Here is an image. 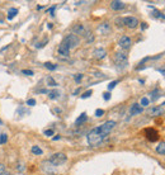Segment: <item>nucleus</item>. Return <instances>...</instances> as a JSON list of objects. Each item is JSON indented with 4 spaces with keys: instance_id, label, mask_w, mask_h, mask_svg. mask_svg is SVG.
<instances>
[{
    "instance_id": "6ab92c4d",
    "label": "nucleus",
    "mask_w": 165,
    "mask_h": 175,
    "mask_svg": "<svg viewBox=\"0 0 165 175\" xmlns=\"http://www.w3.org/2000/svg\"><path fill=\"white\" fill-rule=\"evenodd\" d=\"M17 14H18V9H15V8L9 9V12H8V19H13Z\"/></svg>"
},
{
    "instance_id": "473e14b6",
    "label": "nucleus",
    "mask_w": 165,
    "mask_h": 175,
    "mask_svg": "<svg viewBox=\"0 0 165 175\" xmlns=\"http://www.w3.org/2000/svg\"><path fill=\"white\" fill-rule=\"evenodd\" d=\"M116 23H117L118 26H123V18H117V19H116Z\"/></svg>"
},
{
    "instance_id": "c9c22d12",
    "label": "nucleus",
    "mask_w": 165,
    "mask_h": 175,
    "mask_svg": "<svg viewBox=\"0 0 165 175\" xmlns=\"http://www.w3.org/2000/svg\"><path fill=\"white\" fill-rule=\"evenodd\" d=\"M50 13H51V15H55L53 13H55V7H52L51 9H50Z\"/></svg>"
},
{
    "instance_id": "39448f33",
    "label": "nucleus",
    "mask_w": 165,
    "mask_h": 175,
    "mask_svg": "<svg viewBox=\"0 0 165 175\" xmlns=\"http://www.w3.org/2000/svg\"><path fill=\"white\" fill-rule=\"evenodd\" d=\"M138 24H140L138 19L136 17H126V18H123V26H126L127 28H130V29L137 28Z\"/></svg>"
},
{
    "instance_id": "a211bd4d",
    "label": "nucleus",
    "mask_w": 165,
    "mask_h": 175,
    "mask_svg": "<svg viewBox=\"0 0 165 175\" xmlns=\"http://www.w3.org/2000/svg\"><path fill=\"white\" fill-rule=\"evenodd\" d=\"M59 95H60V91H59V90L48 91V98H50V99H56V98H59Z\"/></svg>"
},
{
    "instance_id": "7c9ffc66",
    "label": "nucleus",
    "mask_w": 165,
    "mask_h": 175,
    "mask_svg": "<svg viewBox=\"0 0 165 175\" xmlns=\"http://www.w3.org/2000/svg\"><path fill=\"white\" fill-rule=\"evenodd\" d=\"M74 79H75V81H76V83H80V80L83 79V75H81V74H78V75H75V76H74Z\"/></svg>"
},
{
    "instance_id": "0eeeda50",
    "label": "nucleus",
    "mask_w": 165,
    "mask_h": 175,
    "mask_svg": "<svg viewBox=\"0 0 165 175\" xmlns=\"http://www.w3.org/2000/svg\"><path fill=\"white\" fill-rule=\"evenodd\" d=\"M118 45H119L121 48L128 50V48L131 47V45H132V41H131V38L128 37V36H122L121 40H119V42H118Z\"/></svg>"
},
{
    "instance_id": "e433bc0d",
    "label": "nucleus",
    "mask_w": 165,
    "mask_h": 175,
    "mask_svg": "<svg viewBox=\"0 0 165 175\" xmlns=\"http://www.w3.org/2000/svg\"><path fill=\"white\" fill-rule=\"evenodd\" d=\"M57 140H60V136H55V137H53V141H57Z\"/></svg>"
},
{
    "instance_id": "f8f14e48",
    "label": "nucleus",
    "mask_w": 165,
    "mask_h": 175,
    "mask_svg": "<svg viewBox=\"0 0 165 175\" xmlns=\"http://www.w3.org/2000/svg\"><path fill=\"white\" fill-rule=\"evenodd\" d=\"M93 55L95 58H98V60H102V58H104L107 56V51L104 48H97V50H94Z\"/></svg>"
},
{
    "instance_id": "b1692460",
    "label": "nucleus",
    "mask_w": 165,
    "mask_h": 175,
    "mask_svg": "<svg viewBox=\"0 0 165 175\" xmlns=\"http://www.w3.org/2000/svg\"><path fill=\"white\" fill-rule=\"evenodd\" d=\"M0 175H10L7 170H5V166L3 164H0Z\"/></svg>"
},
{
    "instance_id": "4be33fe9",
    "label": "nucleus",
    "mask_w": 165,
    "mask_h": 175,
    "mask_svg": "<svg viewBox=\"0 0 165 175\" xmlns=\"http://www.w3.org/2000/svg\"><path fill=\"white\" fill-rule=\"evenodd\" d=\"M7 141H8V134L7 133H2V134H0V143L4 145Z\"/></svg>"
},
{
    "instance_id": "4c0bfd02",
    "label": "nucleus",
    "mask_w": 165,
    "mask_h": 175,
    "mask_svg": "<svg viewBox=\"0 0 165 175\" xmlns=\"http://www.w3.org/2000/svg\"><path fill=\"white\" fill-rule=\"evenodd\" d=\"M79 93H80V89H78V90H75V91H74V95H76V94H79Z\"/></svg>"
},
{
    "instance_id": "f257e3e1",
    "label": "nucleus",
    "mask_w": 165,
    "mask_h": 175,
    "mask_svg": "<svg viewBox=\"0 0 165 175\" xmlns=\"http://www.w3.org/2000/svg\"><path fill=\"white\" fill-rule=\"evenodd\" d=\"M114 127H116L114 121H107L103 124H100L99 127L93 128L88 133V143L93 147L99 146Z\"/></svg>"
},
{
    "instance_id": "2f4dec72",
    "label": "nucleus",
    "mask_w": 165,
    "mask_h": 175,
    "mask_svg": "<svg viewBox=\"0 0 165 175\" xmlns=\"http://www.w3.org/2000/svg\"><path fill=\"white\" fill-rule=\"evenodd\" d=\"M103 98H104V100H109V99H111V93H104Z\"/></svg>"
},
{
    "instance_id": "393cba45",
    "label": "nucleus",
    "mask_w": 165,
    "mask_h": 175,
    "mask_svg": "<svg viewBox=\"0 0 165 175\" xmlns=\"http://www.w3.org/2000/svg\"><path fill=\"white\" fill-rule=\"evenodd\" d=\"M45 67L46 69H48V70H56V65H53V64H51V62H46L45 64Z\"/></svg>"
},
{
    "instance_id": "4468645a",
    "label": "nucleus",
    "mask_w": 165,
    "mask_h": 175,
    "mask_svg": "<svg viewBox=\"0 0 165 175\" xmlns=\"http://www.w3.org/2000/svg\"><path fill=\"white\" fill-rule=\"evenodd\" d=\"M124 7H126V4H124L123 2H118V0H114V2L111 3V8H112L113 10H121V9H123Z\"/></svg>"
},
{
    "instance_id": "a19ab883",
    "label": "nucleus",
    "mask_w": 165,
    "mask_h": 175,
    "mask_svg": "<svg viewBox=\"0 0 165 175\" xmlns=\"http://www.w3.org/2000/svg\"><path fill=\"white\" fill-rule=\"evenodd\" d=\"M0 123H2V121H0Z\"/></svg>"
},
{
    "instance_id": "f704fd0d",
    "label": "nucleus",
    "mask_w": 165,
    "mask_h": 175,
    "mask_svg": "<svg viewBox=\"0 0 165 175\" xmlns=\"http://www.w3.org/2000/svg\"><path fill=\"white\" fill-rule=\"evenodd\" d=\"M45 134L46 136H52L53 134V131L52 129H47V131H45Z\"/></svg>"
},
{
    "instance_id": "58836bf2",
    "label": "nucleus",
    "mask_w": 165,
    "mask_h": 175,
    "mask_svg": "<svg viewBox=\"0 0 165 175\" xmlns=\"http://www.w3.org/2000/svg\"><path fill=\"white\" fill-rule=\"evenodd\" d=\"M146 27H148V26H146V23H142V29H145Z\"/></svg>"
},
{
    "instance_id": "f3484780",
    "label": "nucleus",
    "mask_w": 165,
    "mask_h": 175,
    "mask_svg": "<svg viewBox=\"0 0 165 175\" xmlns=\"http://www.w3.org/2000/svg\"><path fill=\"white\" fill-rule=\"evenodd\" d=\"M156 152L160 155H165V142H160L156 146Z\"/></svg>"
},
{
    "instance_id": "a878e982",
    "label": "nucleus",
    "mask_w": 165,
    "mask_h": 175,
    "mask_svg": "<svg viewBox=\"0 0 165 175\" xmlns=\"http://www.w3.org/2000/svg\"><path fill=\"white\" fill-rule=\"evenodd\" d=\"M149 103H150V100H149L148 98H146V96L141 99V107H146V105H149Z\"/></svg>"
},
{
    "instance_id": "bb28decb",
    "label": "nucleus",
    "mask_w": 165,
    "mask_h": 175,
    "mask_svg": "<svg viewBox=\"0 0 165 175\" xmlns=\"http://www.w3.org/2000/svg\"><path fill=\"white\" fill-rule=\"evenodd\" d=\"M91 94H93V91H91V90H88V91H85V93L81 95V98H83V99H85V98H89V96H90Z\"/></svg>"
},
{
    "instance_id": "1a4fd4ad",
    "label": "nucleus",
    "mask_w": 165,
    "mask_h": 175,
    "mask_svg": "<svg viewBox=\"0 0 165 175\" xmlns=\"http://www.w3.org/2000/svg\"><path fill=\"white\" fill-rule=\"evenodd\" d=\"M149 115H151V117H160L161 114H164V109L161 108V107H154V108H151V109H149Z\"/></svg>"
},
{
    "instance_id": "412c9836",
    "label": "nucleus",
    "mask_w": 165,
    "mask_h": 175,
    "mask_svg": "<svg viewBox=\"0 0 165 175\" xmlns=\"http://www.w3.org/2000/svg\"><path fill=\"white\" fill-rule=\"evenodd\" d=\"M32 152H33L34 155H42V153H43V151H42L38 146H32Z\"/></svg>"
},
{
    "instance_id": "423d86ee",
    "label": "nucleus",
    "mask_w": 165,
    "mask_h": 175,
    "mask_svg": "<svg viewBox=\"0 0 165 175\" xmlns=\"http://www.w3.org/2000/svg\"><path fill=\"white\" fill-rule=\"evenodd\" d=\"M145 134H146V139L151 142H155L159 140V132L155 128H146L145 129Z\"/></svg>"
},
{
    "instance_id": "9b49d317",
    "label": "nucleus",
    "mask_w": 165,
    "mask_h": 175,
    "mask_svg": "<svg viewBox=\"0 0 165 175\" xmlns=\"http://www.w3.org/2000/svg\"><path fill=\"white\" fill-rule=\"evenodd\" d=\"M59 53L62 55V56H69V53H70V48L67 47V45H66L64 41H62L61 45L59 46Z\"/></svg>"
},
{
    "instance_id": "9d476101",
    "label": "nucleus",
    "mask_w": 165,
    "mask_h": 175,
    "mask_svg": "<svg viewBox=\"0 0 165 175\" xmlns=\"http://www.w3.org/2000/svg\"><path fill=\"white\" fill-rule=\"evenodd\" d=\"M142 110H143L142 107H141L140 104L135 103V104H132L131 108H130V114H131V115H137V114H141Z\"/></svg>"
},
{
    "instance_id": "f03ea898",
    "label": "nucleus",
    "mask_w": 165,
    "mask_h": 175,
    "mask_svg": "<svg viewBox=\"0 0 165 175\" xmlns=\"http://www.w3.org/2000/svg\"><path fill=\"white\" fill-rule=\"evenodd\" d=\"M114 62H116L117 69H119V70L124 69L128 65L127 55L124 52H116V55H114Z\"/></svg>"
},
{
    "instance_id": "72a5a7b5",
    "label": "nucleus",
    "mask_w": 165,
    "mask_h": 175,
    "mask_svg": "<svg viewBox=\"0 0 165 175\" xmlns=\"http://www.w3.org/2000/svg\"><path fill=\"white\" fill-rule=\"evenodd\" d=\"M34 104H36V100H34V99H28V100H27V105H31V107H32V105H34Z\"/></svg>"
},
{
    "instance_id": "20e7f679",
    "label": "nucleus",
    "mask_w": 165,
    "mask_h": 175,
    "mask_svg": "<svg viewBox=\"0 0 165 175\" xmlns=\"http://www.w3.org/2000/svg\"><path fill=\"white\" fill-rule=\"evenodd\" d=\"M64 42L67 45V47L71 50V48H75V47H78L79 46V43H80V38L78 37V36H75V34H69L65 40H64Z\"/></svg>"
},
{
    "instance_id": "aec40b11",
    "label": "nucleus",
    "mask_w": 165,
    "mask_h": 175,
    "mask_svg": "<svg viewBox=\"0 0 165 175\" xmlns=\"http://www.w3.org/2000/svg\"><path fill=\"white\" fill-rule=\"evenodd\" d=\"M84 37L86 38V42H89V43L94 41V36H93V33H91V32H89V31L85 33V36H84Z\"/></svg>"
},
{
    "instance_id": "cd10ccee",
    "label": "nucleus",
    "mask_w": 165,
    "mask_h": 175,
    "mask_svg": "<svg viewBox=\"0 0 165 175\" xmlns=\"http://www.w3.org/2000/svg\"><path fill=\"white\" fill-rule=\"evenodd\" d=\"M117 84H118V80H114V81H112V83H109V85H108V89H109V90H112V89H113V88H114Z\"/></svg>"
},
{
    "instance_id": "c85d7f7f",
    "label": "nucleus",
    "mask_w": 165,
    "mask_h": 175,
    "mask_svg": "<svg viewBox=\"0 0 165 175\" xmlns=\"http://www.w3.org/2000/svg\"><path fill=\"white\" fill-rule=\"evenodd\" d=\"M22 74H23V75H27V76H32V75H33V71H32V70H23Z\"/></svg>"
},
{
    "instance_id": "7ed1b4c3",
    "label": "nucleus",
    "mask_w": 165,
    "mask_h": 175,
    "mask_svg": "<svg viewBox=\"0 0 165 175\" xmlns=\"http://www.w3.org/2000/svg\"><path fill=\"white\" fill-rule=\"evenodd\" d=\"M67 160V156L64 153V152H56V153H53L51 159H50V163L53 165V166H60L62 164H65Z\"/></svg>"
},
{
    "instance_id": "dca6fc26",
    "label": "nucleus",
    "mask_w": 165,
    "mask_h": 175,
    "mask_svg": "<svg viewBox=\"0 0 165 175\" xmlns=\"http://www.w3.org/2000/svg\"><path fill=\"white\" fill-rule=\"evenodd\" d=\"M86 119H88V115H86V113H81L80 114V117L76 119V122H75V124H83L84 122H86Z\"/></svg>"
},
{
    "instance_id": "2eb2a0df",
    "label": "nucleus",
    "mask_w": 165,
    "mask_h": 175,
    "mask_svg": "<svg viewBox=\"0 0 165 175\" xmlns=\"http://www.w3.org/2000/svg\"><path fill=\"white\" fill-rule=\"evenodd\" d=\"M151 100L154 102V100H156V99H159L160 98V95H161V91L159 90V89H155V90H153L151 91Z\"/></svg>"
},
{
    "instance_id": "ddd939ff",
    "label": "nucleus",
    "mask_w": 165,
    "mask_h": 175,
    "mask_svg": "<svg viewBox=\"0 0 165 175\" xmlns=\"http://www.w3.org/2000/svg\"><path fill=\"white\" fill-rule=\"evenodd\" d=\"M98 32H100V34H108L111 32V26H109V23H102L98 27Z\"/></svg>"
},
{
    "instance_id": "5701e85b",
    "label": "nucleus",
    "mask_w": 165,
    "mask_h": 175,
    "mask_svg": "<svg viewBox=\"0 0 165 175\" xmlns=\"http://www.w3.org/2000/svg\"><path fill=\"white\" fill-rule=\"evenodd\" d=\"M46 81H47V84H48L50 86H56V85H57V83L55 81L51 76H48V77H47V79H46Z\"/></svg>"
},
{
    "instance_id": "c756f323",
    "label": "nucleus",
    "mask_w": 165,
    "mask_h": 175,
    "mask_svg": "<svg viewBox=\"0 0 165 175\" xmlns=\"http://www.w3.org/2000/svg\"><path fill=\"white\" fill-rule=\"evenodd\" d=\"M104 114V110L103 109H97L95 110V117H102Z\"/></svg>"
},
{
    "instance_id": "6e6552de",
    "label": "nucleus",
    "mask_w": 165,
    "mask_h": 175,
    "mask_svg": "<svg viewBox=\"0 0 165 175\" xmlns=\"http://www.w3.org/2000/svg\"><path fill=\"white\" fill-rule=\"evenodd\" d=\"M72 32H74V34H80V36H85V33L88 32L85 29V27L83 24H75L74 27H72Z\"/></svg>"
},
{
    "instance_id": "ea45409f",
    "label": "nucleus",
    "mask_w": 165,
    "mask_h": 175,
    "mask_svg": "<svg viewBox=\"0 0 165 175\" xmlns=\"http://www.w3.org/2000/svg\"><path fill=\"white\" fill-rule=\"evenodd\" d=\"M161 105H165V102H164V103H163V104H161Z\"/></svg>"
}]
</instances>
